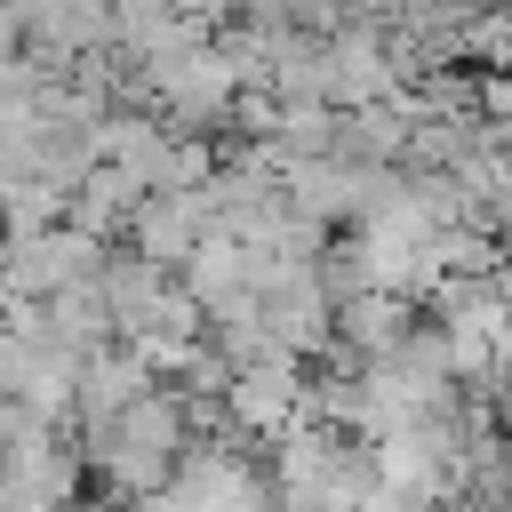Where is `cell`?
Returning <instances> with one entry per match:
<instances>
[{
    "label": "cell",
    "mask_w": 512,
    "mask_h": 512,
    "mask_svg": "<svg viewBox=\"0 0 512 512\" xmlns=\"http://www.w3.org/2000/svg\"><path fill=\"white\" fill-rule=\"evenodd\" d=\"M120 248H104L96 232H80V224H56V232H40V240H8V296H64V288H96L104 280V264H112Z\"/></svg>",
    "instance_id": "1"
},
{
    "label": "cell",
    "mask_w": 512,
    "mask_h": 512,
    "mask_svg": "<svg viewBox=\"0 0 512 512\" xmlns=\"http://www.w3.org/2000/svg\"><path fill=\"white\" fill-rule=\"evenodd\" d=\"M304 392H312V368H240L232 392H224V408H232V424L256 448H272L280 432L304 424Z\"/></svg>",
    "instance_id": "2"
},
{
    "label": "cell",
    "mask_w": 512,
    "mask_h": 512,
    "mask_svg": "<svg viewBox=\"0 0 512 512\" xmlns=\"http://www.w3.org/2000/svg\"><path fill=\"white\" fill-rule=\"evenodd\" d=\"M416 328H424V304L416 296H392V288H368V296H344L336 304V344L360 352L368 368L376 360H400Z\"/></svg>",
    "instance_id": "3"
},
{
    "label": "cell",
    "mask_w": 512,
    "mask_h": 512,
    "mask_svg": "<svg viewBox=\"0 0 512 512\" xmlns=\"http://www.w3.org/2000/svg\"><path fill=\"white\" fill-rule=\"evenodd\" d=\"M200 240H208V208H200V192H152V200L136 208L128 256H144V264H160V272H184Z\"/></svg>",
    "instance_id": "4"
},
{
    "label": "cell",
    "mask_w": 512,
    "mask_h": 512,
    "mask_svg": "<svg viewBox=\"0 0 512 512\" xmlns=\"http://www.w3.org/2000/svg\"><path fill=\"white\" fill-rule=\"evenodd\" d=\"M152 392H168L128 344H104V352H88V368H80V424H112V416H128V408H144Z\"/></svg>",
    "instance_id": "5"
},
{
    "label": "cell",
    "mask_w": 512,
    "mask_h": 512,
    "mask_svg": "<svg viewBox=\"0 0 512 512\" xmlns=\"http://www.w3.org/2000/svg\"><path fill=\"white\" fill-rule=\"evenodd\" d=\"M408 144H416V120L400 104L344 112V160L352 168H408Z\"/></svg>",
    "instance_id": "6"
},
{
    "label": "cell",
    "mask_w": 512,
    "mask_h": 512,
    "mask_svg": "<svg viewBox=\"0 0 512 512\" xmlns=\"http://www.w3.org/2000/svg\"><path fill=\"white\" fill-rule=\"evenodd\" d=\"M176 280H184V288H192V296H200V304L216 312V304L248 296V248H240L232 232H216V224H208V240L192 248V264H184Z\"/></svg>",
    "instance_id": "7"
},
{
    "label": "cell",
    "mask_w": 512,
    "mask_h": 512,
    "mask_svg": "<svg viewBox=\"0 0 512 512\" xmlns=\"http://www.w3.org/2000/svg\"><path fill=\"white\" fill-rule=\"evenodd\" d=\"M464 64H480V72H512V8H480V16H464Z\"/></svg>",
    "instance_id": "8"
},
{
    "label": "cell",
    "mask_w": 512,
    "mask_h": 512,
    "mask_svg": "<svg viewBox=\"0 0 512 512\" xmlns=\"http://www.w3.org/2000/svg\"><path fill=\"white\" fill-rule=\"evenodd\" d=\"M496 408H504V432H512V368L496 376Z\"/></svg>",
    "instance_id": "9"
}]
</instances>
